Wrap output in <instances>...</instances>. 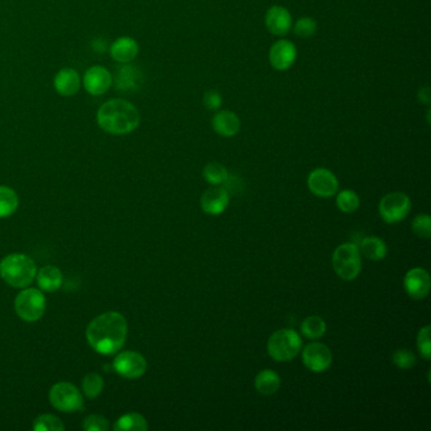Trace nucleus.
<instances>
[{"mask_svg":"<svg viewBox=\"0 0 431 431\" xmlns=\"http://www.w3.org/2000/svg\"><path fill=\"white\" fill-rule=\"evenodd\" d=\"M326 332V321L320 316H309L301 323V333L307 339H320Z\"/></svg>","mask_w":431,"mask_h":431,"instance_id":"nucleus-25","label":"nucleus"},{"mask_svg":"<svg viewBox=\"0 0 431 431\" xmlns=\"http://www.w3.org/2000/svg\"><path fill=\"white\" fill-rule=\"evenodd\" d=\"M405 291L411 299L423 300L429 295L431 287L430 275L421 267L411 268L404 279Z\"/></svg>","mask_w":431,"mask_h":431,"instance_id":"nucleus-12","label":"nucleus"},{"mask_svg":"<svg viewBox=\"0 0 431 431\" xmlns=\"http://www.w3.org/2000/svg\"><path fill=\"white\" fill-rule=\"evenodd\" d=\"M302 346L299 333L293 329H281L273 333L267 342V352L276 362H290L298 357Z\"/></svg>","mask_w":431,"mask_h":431,"instance_id":"nucleus-4","label":"nucleus"},{"mask_svg":"<svg viewBox=\"0 0 431 431\" xmlns=\"http://www.w3.org/2000/svg\"><path fill=\"white\" fill-rule=\"evenodd\" d=\"M296 57V47L290 41H277L270 50V64L277 71L288 70L295 64Z\"/></svg>","mask_w":431,"mask_h":431,"instance_id":"nucleus-14","label":"nucleus"},{"mask_svg":"<svg viewBox=\"0 0 431 431\" xmlns=\"http://www.w3.org/2000/svg\"><path fill=\"white\" fill-rule=\"evenodd\" d=\"M358 248L359 252L362 253L365 258L373 262L382 261L387 256V246L385 242L374 235L363 239Z\"/></svg>","mask_w":431,"mask_h":431,"instance_id":"nucleus-21","label":"nucleus"},{"mask_svg":"<svg viewBox=\"0 0 431 431\" xmlns=\"http://www.w3.org/2000/svg\"><path fill=\"white\" fill-rule=\"evenodd\" d=\"M212 128L221 137H234L240 129V119L238 115L229 110H221L214 115Z\"/></svg>","mask_w":431,"mask_h":431,"instance_id":"nucleus-19","label":"nucleus"},{"mask_svg":"<svg viewBox=\"0 0 431 431\" xmlns=\"http://www.w3.org/2000/svg\"><path fill=\"white\" fill-rule=\"evenodd\" d=\"M293 31H295V34L301 38H310L318 31L316 20L312 17H302L295 23Z\"/></svg>","mask_w":431,"mask_h":431,"instance_id":"nucleus-31","label":"nucleus"},{"mask_svg":"<svg viewBox=\"0 0 431 431\" xmlns=\"http://www.w3.org/2000/svg\"><path fill=\"white\" fill-rule=\"evenodd\" d=\"M360 199L358 195L352 190H343L337 196V206L340 212L352 214L358 210Z\"/></svg>","mask_w":431,"mask_h":431,"instance_id":"nucleus-28","label":"nucleus"},{"mask_svg":"<svg viewBox=\"0 0 431 431\" xmlns=\"http://www.w3.org/2000/svg\"><path fill=\"white\" fill-rule=\"evenodd\" d=\"M53 87L62 96H73L75 94L79 93L81 78L76 70L66 67L56 73L53 80Z\"/></svg>","mask_w":431,"mask_h":431,"instance_id":"nucleus-17","label":"nucleus"},{"mask_svg":"<svg viewBox=\"0 0 431 431\" xmlns=\"http://www.w3.org/2000/svg\"><path fill=\"white\" fill-rule=\"evenodd\" d=\"M117 82L122 90H136L142 84V75L136 67H123L118 73Z\"/></svg>","mask_w":431,"mask_h":431,"instance_id":"nucleus-24","label":"nucleus"},{"mask_svg":"<svg viewBox=\"0 0 431 431\" xmlns=\"http://www.w3.org/2000/svg\"><path fill=\"white\" fill-rule=\"evenodd\" d=\"M50 402L53 407L64 412L79 411L84 406L81 392L68 382H60L50 391Z\"/></svg>","mask_w":431,"mask_h":431,"instance_id":"nucleus-8","label":"nucleus"},{"mask_svg":"<svg viewBox=\"0 0 431 431\" xmlns=\"http://www.w3.org/2000/svg\"><path fill=\"white\" fill-rule=\"evenodd\" d=\"M18 207V196L8 186H0V218H8Z\"/></svg>","mask_w":431,"mask_h":431,"instance_id":"nucleus-26","label":"nucleus"},{"mask_svg":"<svg viewBox=\"0 0 431 431\" xmlns=\"http://www.w3.org/2000/svg\"><path fill=\"white\" fill-rule=\"evenodd\" d=\"M379 214L388 224H396L411 212V200L404 193H391L379 201Z\"/></svg>","mask_w":431,"mask_h":431,"instance_id":"nucleus-7","label":"nucleus"},{"mask_svg":"<svg viewBox=\"0 0 431 431\" xmlns=\"http://www.w3.org/2000/svg\"><path fill=\"white\" fill-rule=\"evenodd\" d=\"M221 104H223V98H221L219 92H217V90L206 92L205 95H204V105H205L206 109L218 110Z\"/></svg>","mask_w":431,"mask_h":431,"instance_id":"nucleus-36","label":"nucleus"},{"mask_svg":"<svg viewBox=\"0 0 431 431\" xmlns=\"http://www.w3.org/2000/svg\"><path fill=\"white\" fill-rule=\"evenodd\" d=\"M307 187L315 196L332 198L338 193L339 182L337 176L326 168H315L307 176Z\"/></svg>","mask_w":431,"mask_h":431,"instance_id":"nucleus-9","label":"nucleus"},{"mask_svg":"<svg viewBox=\"0 0 431 431\" xmlns=\"http://www.w3.org/2000/svg\"><path fill=\"white\" fill-rule=\"evenodd\" d=\"M46 309L45 295L40 290L27 288L15 299V312L22 320L34 323L42 318Z\"/></svg>","mask_w":431,"mask_h":431,"instance_id":"nucleus-6","label":"nucleus"},{"mask_svg":"<svg viewBox=\"0 0 431 431\" xmlns=\"http://www.w3.org/2000/svg\"><path fill=\"white\" fill-rule=\"evenodd\" d=\"M418 96L420 104L430 105V93H429V87H421V89L418 90Z\"/></svg>","mask_w":431,"mask_h":431,"instance_id":"nucleus-37","label":"nucleus"},{"mask_svg":"<svg viewBox=\"0 0 431 431\" xmlns=\"http://www.w3.org/2000/svg\"><path fill=\"white\" fill-rule=\"evenodd\" d=\"M302 362L306 368L314 373H323L332 365V351L328 348V345L314 342L306 345L305 349L302 351Z\"/></svg>","mask_w":431,"mask_h":431,"instance_id":"nucleus-11","label":"nucleus"},{"mask_svg":"<svg viewBox=\"0 0 431 431\" xmlns=\"http://www.w3.org/2000/svg\"><path fill=\"white\" fill-rule=\"evenodd\" d=\"M392 362L400 370H410L416 365V356L410 349H397L392 354Z\"/></svg>","mask_w":431,"mask_h":431,"instance_id":"nucleus-32","label":"nucleus"},{"mask_svg":"<svg viewBox=\"0 0 431 431\" xmlns=\"http://www.w3.org/2000/svg\"><path fill=\"white\" fill-rule=\"evenodd\" d=\"M412 232L418 235V238L429 239L431 237V218L428 214H420L411 224Z\"/></svg>","mask_w":431,"mask_h":431,"instance_id":"nucleus-33","label":"nucleus"},{"mask_svg":"<svg viewBox=\"0 0 431 431\" xmlns=\"http://www.w3.org/2000/svg\"><path fill=\"white\" fill-rule=\"evenodd\" d=\"M200 205L209 215H220L226 212L229 205V193L226 187H212L203 193Z\"/></svg>","mask_w":431,"mask_h":431,"instance_id":"nucleus-15","label":"nucleus"},{"mask_svg":"<svg viewBox=\"0 0 431 431\" xmlns=\"http://www.w3.org/2000/svg\"><path fill=\"white\" fill-rule=\"evenodd\" d=\"M82 84L87 93L94 96H99L105 94L113 85V76L105 67L96 66L87 68L84 75Z\"/></svg>","mask_w":431,"mask_h":431,"instance_id":"nucleus-13","label":"nucleus"},{"mask_svg":"<svg viewBox=\"0 0 431 431\" xmlns=\"http://www.w3.org/2000/svg\"><path fill=\"white\" fill-rule=\"evenodd\" d=\"M37 282L43 291H57L62 285V273L54 265H46L37 273Z\"/></svg>","mask_w":431,"mask_h":431,"instance_id":"nucleus-22","label":"nucleus"},{"mask_svg":"<svg viewBox=\"0 0 431 431\" xmlns=\"http://www.w3.org/2000/svg\"><path fill=\"white\" fill-rule=\"evenodd\" d=\"M82 429L87 431H106L109 429V421L99 415H90L85 418Z\"/></svg>","mask_w":431,"mask_h":431,"instance_id":"nucleus-35","label":"nucleus"},{"mask_svg":"<svg viewBox=\"0 0 431 431\" xmlns=\"http://www.w3.org/2000/svg\"><path fill=\"white\" fill-rule=\"evenodd\" d=\"M113 368L122 377L140 379L146 373L147 362L140 353L123 352L114 359Z\"/></svg>","mask_w":431,"mask_h":431,"instance_id":"nucleus-10","label":"nucleus"},{"mask_svg":"<svg viewBox=\"0 0 431 431\" xmlns=\"http://www.w3.org/2000/svg\"><path fill=\"white\" fill-rule=\"evenodd\" d=\"M96 120L104 132L124 136L138 128L140 114L132 103L123 99H112L100 106Z\"/></svg>","mask_w":431,"mask_h":431,"instance_id":"nucleus-2","label":"nucleus"},{"mask_svg":"<svg viewBox=\"0 0 431 431\" xmlns=\"http://www.w3.org/2000/svg\"><path fill=\"white\" fill-rule=\"evenodd\" d=\"M333 268L339 277L344 281L357 279L362 271V259L358 246L354 243H344L333 253Z\"/></svg>","mask_w":431,"mask_h":431,"instance_id":"nucleus-5","label":"nucleus"},{"mask_svg":"<svg viewBox=\"0 0 431 431\" xmlns=\"http://www.w3.org/2000/svg\"><path fill=\"white\" fill-rule=\"evenodd\" d=\"M37 275L34 259L26 254H10L0 262V276L17 288L31 285Z\"/></svg>","mask_w":431,"mask_h":431,"instance_id":"nucleus-3","label":"nucleus"},{"mask_svg":"<svg viewBox=\"0 0 431 431\" xmlns=\"http://www.w3.org/2000/svg\"><path fill=\"white\" fill-rule=\"evenodd\" d=\"M140 52V46L137 41L131 37H120L113 42L110 47V56L113 60L119 64H129L132 62Z\"/></svg>","mask_w":431,"mask_h":431,"instance_id":"nucleus-18","label":"nucleus"},{"mask_svg":"<svg viewBox=\"0 0 431 431\" xmlns=\"http://www.w3.org/2000/svg\"><path fill=\"white\" fill-rule=\"evenodd\" d=\"M430 330V326L421 328L418 334V340H416L418 352L426 360H430L431 358Z\"/></svg>","mask_w":431,"mask_h":431,"instance_id":"nucleus-34","label":"nucleus"},{"mask_svg":"<svg viewBox=\"0 0 431 431\" xmlns=\"http://www.w3.org/2000/svg\"><path fill=\"white\" fill-rule=\"evenodd\" d=\"M254 387L261 395L271 396L279 391L281 387V379L279 374L272 370H263L256 376Z\"/></svg>","mask_w":431,"mask_h":431,"instance_id":"nucleus-20","label":"nucleus"},{"mask_svg":"<svg viewBox=\"0 0 431 431\" xmlns=\"http://www.w3.org/2000/svg\"><path fill=\"white\" fill-rule=\"evenodd\" d=\"M114 430L117 431H146L148 430V424L146 418L140 414L131 412L126 414L114 425Z\"/></svg>","mask_w":431,"mask_h":431,"instance_id":"nucleus-23","label":"nucleus"},{"mask_svg":"<svg viewBox=\"0 0 431 431\" xmlns=\"http://www.w3.org/2000/svg\"><path fill=\"white\" fill-rule=\"evenodd\" d=\"M34 430L36 431H62L65 430V425L62 424L60 418L53 415H42L36 418L34 424Z\"/></svg>","mask_w":431,"mask_h":431,"instance_id":"nucleus-30","label":"nucleus"},{"mask_svg":"<svg viewBox=\"0 0 431 431\" xmlns=\"http://www.w3.org/2000/svg\"><path fill=\"white\" fill-rule=\"evenodd\" d=\"M203 176H204L206 182L214 186H219L226 182L228 176H229V173H228L226 167L223 166L219 162H210L204 167Z\"/></svg>","mask_w":431,"mask_h":431,"instance_id":"nucleus-27","label":"nucleus"},{"mask_svg":"<svg viewBox=\"0 0 431 431\" xmlns=\"http://www.w3.org/2000/svg\"><path fill=\"white\" fill-rule=\"evenodd\" d=\"M128 326L119 312H109L94 319L87 329V338L94 351L112 356L126 343Z\"/></svg>","mask_w":431,"mask_h":431,"instance_id":"nucleus-1","label":"nucleus"},{"mask_svg":"<svg viewBox=\"0 0 431 431\" xmlns=\"http://www.w3.org/2000/svg\"><path fill=\"white\" fill-rule=\"evenodd\" d=\"M265 22L270 34L279 37L288 34L292 27L291 14L285 7L281 6H273L272 8H270L265 14Z\"/></svg>","mask_w":431,"mask_h":431,"instance_id":"nucleus-16","label":"nucleus"},{"mask_svg":"<svg viewBox=\"0 0 431 431\" xmlns=\"http://www.w3.org/2000/svg\"><path fill=\"white\" fill-rule=\"evenodd\" d=\"M104 388V381L96 373H89L82 381V391L89 398L99 396Z\"/></svg>","mask_w":431,"mask_h":431,"instance_id":"nucleus-29","label":"nucleus"}]
</instances>
